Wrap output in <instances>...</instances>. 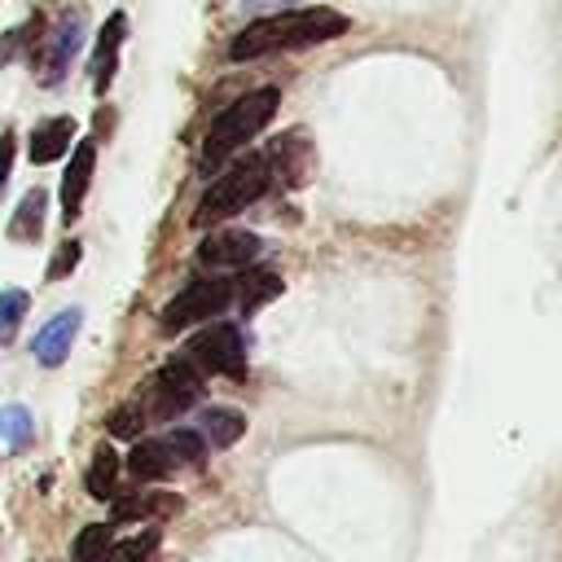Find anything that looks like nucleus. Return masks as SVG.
Here are the masks:
<instances>
[{
    "instance_id": "obj_27",
    "label": "nucleus",
    "mask_w": 562,
    "mask_h": 562,
    "mask_svg": "<svg viewBox=\"0 0 562 562\" xmlns=\"http://www.w3.org/2000/svg\"><path fill=\"white\" fill-rule=\"evenodd\" d=\"M281 4H290V0H246V9H281Z\"/></svg>"
},
{
    "instance_id": "obj_11",
    "label": "nucleus",
    "mask_w": 562,
    "mask_h": 562,
    "mask_svg": "<svg viewBox=\"0 0 562 562\" xmlns=\"http://www.w3.org/2000/svg\"><path fill=\"white\" fill-rule=\"evenodd\" d=\"M79 325H83V312H79V307L57 312V316L35 334V360H40V364H61L66 351H70V342H75V334H79Z\"/></svg>"
},
{
    "instance_id": "obj_2",
    "label": "nucleus",
    "mask_w": 562,
    "mask_h": 562,
    "mask_svg": "<svg viewBox=\"0 0 562 562\" xmlns=\"http://www.w3.org/2000/svg\"><path fill=\"white\" fill-rule=\"evenodd\" d=\"M277 105H281V88H255V92H246V97H237L215 123H211V132H206V140H202V167L211 171V167H220L224 158H233L246 140H255L268 123H272V114H277Z\"/></svg>"
},
{
    "instance_id": "obj_14",
    "label": "nucleus",
    "mask_w": 562,
    "mask_h": 562,
    "mask_svg": "<svg viewBox=\"0 0 562 562\" xmlns=\"http://www.w3.org/2000/svg\"><path fill=\"white\" fill-rule=\"evenodd\" d=\"M127 470H132V479H136V483H158V479L176 474V470H180V461L171 457L167 439H136V443H132V452H127Z\"/></svg>"
},
{
    "instance_id": "obj_1",
    "label": "nucleus",
    "mask_w": 562,
    "mask_h": 562,
    "mask_svg": "<svg viewBox=\"0 0 562 562\" xmlns=\"http://www.w3.org/2000/svg\"><path fill=\"white\" fill-rule=\"evenodd\" d=\"M347 26H351V18H342L338 9H325V4H312V9H272V13L246 22L233 35L228 57L233 61H255V57H268V53L312 48V44H325V40L347 35Z\"/></svg>"
},
{
    "instance_id": "obj_16",
    "label": "nucleus",
    "mask_w": 562,
    "mask_h": 562,
    "mask_svg": "<svg viewBox=\"0 0 562 562\" xmlns=\"http://www.w3.org/2000/svg\"><path fill=\"white\" fill-rule=\"evenodd\" d=\"M119 470H123V457H119L110 443H101V448L92 452L88 474H83L88 496H92V501H114V496H119Z\"/></svg>"
},
{
    "instance_id": "obj_5",
    "label": "nucleus",
    "mask_w": 562,
    "mask_h": 562,
    "mask_svg": "<svg viewBox=\"0 0 562 562\" xmlns=\"http://www.w3.org/2000/svg\"><path fill=\"white\" fill-rule=\"evenodd\" d=\"M233 294H237V285L228 277H198L158 312V329L162 334H180V329H189L198 321H211L233 303Z\"/></svg>"
},
{
    "instance_id": "obj_24",
    "label": "nucleus",
    "mask_w": 562,
    "mask_h": 562,
    "mask_svg": "<svg viewBox=\"0 0 562 562\" xmlns=\"http://www.w3.org/2000/svg\"><path fill=\"white\" fill-rule=\"evenodd\" d=\"M31 430H35V422H31V408H22V404H9V408L0 413V435L9 439V448H26V443H31Z\"/></svg>"
},
{
    "instance_id": "obj_13",
    "label": "nucleus",
    "mask_w": 562,
    "mask_h": 562,
    "mask_svg": "<svg viewBox=\"0 0 562 562\" xmlns=\"http://www.w3.org/2000/svg\"><path fill=\"white\" fill-rule=\"evenodd\" d=\"M70 140H75V119L70 114H57V119L35 123V132L26 140V154H31L35 167H44V162H57L70 149Z\"/></svg>"
},
{
    "instance_id": "obj_8",
    "label": "nucleus",
    "mask_w": 562,
    "mask_h": 562,
    "mask_svg": "<svg viewBox=\"0 0 562 562\" xmlns=\"http://www.w3.org/2000/svg\"><path fill=\"white\" fill-rule=\"evenodd\" d=\"M259 250H263V241L246 228H211L198 246V263H206L215 272H228V268H246Z\"/></svg>"
},
{
    "instance_id": "obj_15",
    "label": "nucleus",
    "mask_w": 562,
    "mask_h": 562,
    "mask_svg": "<svg viewBox=\"0 0 562 562\" xmlns=\"http://www.w3.org/2000/svg\"><path fill=\"white\" fill-rule=\"evenodd\" d=\"M193 430L202 435L206 448H233V443L246 435V413L224 408V404H211V408L198 413V426H193Z\"/></svg>"
},
{
    "instance_id": "obj_6",
    "label": "nucleus",
    "mask_w": 562,
    "mask_h": 562,
    "mask_svg": "<svg viewBox=\"0 0 562 562\" xmlns=\"http://www.w3.org/2000/svg\"><path fill=\"white\" fill-rule=\"evenodd\" d=\"M198 395H202V373H198L184 356H176V360H167V364L154 373V382L145 386V395H136V404L145 408V422H171V417L184 413Z\"/></svg>"
},
{
    "instance_id": "obj_17",
    "label": "nucleus",
    "mask_w": 562,
    "mask_h": 562,
    "mask_svg": "<svg viewBox=\"0 0 562 562\" xmlns=\"http://www.w3.org/2000/svg\"><path fill=\"white\" fill-rule=\"evenodd\" d=\"M44 211H48V193H44L40 184L26 189L22 202H18V211H13V220H9V241H40V233H44Z\"/></svg>"
},
{
    "instance_id": "obj_20",
    "label": "nucleus",
    "mask_w": 562,
    "mask_h": 562,
    "mask_svg": "<svg viewBox=\"0 0 562 562\" xmlns=\"http://www.w3.org/2000/svg\"><path fill=\"white\" fill-rule=\"evenodd\" d=\"M176 509H180V496H167V492H132V496L114 501V522L154 518V514H176Z\"/></svg>"
},
{
    "instance_id": "obj_9",
    "label": "nucleus",
    "mask_w": 562,
    "mask_h": 562,
    "mask_svg": "<svg viewBox=\"0 0 562 562\" xmlns=\"http://www.w3.org/2000/svg\"><path fill=\"white\" fill-rule=\"evenodd\" d=\"M92 171H97V145L92 140H79L75 154H70V167L61 176V220H79L83 211V198H88V184H92Z\"/></svg>"
},
{
    "instance_id": "obj_4",
    "label": "nucleus",
    "mask_w": 562,
    "mask_h": 562,
    "mask_svg": "<svg viewBox=\"0 0 562 562\" xmlns=\"http://www.w3.org/2000/svg\"><path fill=\"white\" fill-rule=\"evenodd\" d=\"M180 356H184L202 378H233V382H246V338H241V329L228 325V321H215V325H206L202 334H193Z\"/></svg>"
},
{
    "instance_id": "obj_26",
    "label": "nucleus",
    "mask_w": 562,
    "mask_h": 562,
    "mask_svg": "<svg viewBox=\"0 0 562 562\" xmlns=\"http://www.w3.org/2000/svg\"><path fill=\"white\" fill-rule=\"evenodd\" d=\"M13 154H18V136H13V132H0V189H4L9 176H13Z\"/></svg>"
},
{
    "instance_id": "obj_19",
    "label": "nucleus",
    "mask_w": 562,
    "mask_h": 562,
    "mask_svg": "<svg viewBox=\"0 0 562 562\" xmlns=\"http://www.w3.org/2000/svg\"><path fill=\"white\" fill-rule=\"evenodd\" d=\"M75 562H114L119 544H114V522H88L75 536Z\"/></svg>"
},
{
    "instance_id": "obj_25",
    "label": "nucleus",
    "mask_w": 562,
    "mask_h": 562,
    "mask_svg": "<svg viewBox=\"0 0 562 562\" xmlns=\"http://www.w3.org/2000/svg\"><path fill=\"white\" fill-rule=\"evenodd\" d=\"M79 255H83V246L70 237V241H61L57 246V255H53V263H48V281H61L66 272H75L79 268Z\"/></svg>"
},
{
    "instance_id": "obj_18",
    "label": "nucleus",
    "mask_w": 562,
    "mask_h": 562,
    "mask_svg": "<svg viewBox=\"0 0 562 562\" xmlns=\"http://www.w3.org/2000/svg\"><path fill=\"white\" fill-rule=\"evenodd\" d=\"M281 277L272 272V268H246L241 277H237V303H241V312L250 316V312H259V307H268L277 294H281Z\"/></svg>"
},
{
    "instance_id": "obj_21",
    "label": "nucleus",
    "mask_w": 562,
    "mask_h": 562,
    "mask_svg": "<svg viewBox=\"0 0 562 562\" xmlns=\"http://www.w3.org/2000/svg\"><path fill=\"white\" fill-rule=\"evenodd\" d=\"M26 307H31V294L26 290H4L0 294V342H13L18 338Z\"/></svg>"
},
{
    "instance_id": "obj_12",
    "label": "nucleus",
    "mask_w": 562,
    "mask_h": 562,
    "mask_svg": "<svg viewBox=\"0 0 562 562\" xmlns=\"http://www.w3.org/2000/svg\"><path fill=\"white\" fill-rule=\"evenodd\" d=\"M123 35H127V18L123 13H110L101 35H97V48H92V88L105 92L114 70H119V48H123Z\"/></svg>"
},
{
    "instance_id": "obj_23",
    "label": "nucleus",
    "mask_w": 562,
    "mask_h": 562,
    "mask_svg": "<svg viewBox=\"0 0 562 562\" xmlns=\"http://www.w3.org/2000/svg\"><path fill=\"white\" fill-rule=\"evenodd\" d=\"M167 439V448H171V457L180 461V465H198L202 457H206V443H202V435L193 430V426H180V430H171V435H162Z\"/></svg>"
},
{
    "instance_id": "obj_10",
    "label": "nucleus",
    "mask_w": 562,
    "mask_h": 562,
    "mask_svg": "<svg viewBox=\"0 0 562 562\" xmlns=\"http://www.w3.org/2000/svg\"><path fill=\"white\" fill-rule=\"evenodd\" d=\"M263 158H268V167H272V180H281V184H303L307 171H312V149H307L303 136H281V140H272V145L263 149Z\"/></svg>"
},
{
    "instance_id": "obj_7",
    "label": "nucleus",
    "mask_w": 562,
    "mask_h": 562,
    "mask_svg": "<svg viewBox=\"0 0 562 562\" xmlns=\"http://www.w3.org/2000/svg\"><path fill=\"white\" fill-rule=\"evenodd\" d=\"M79 48H83V13L70 9V13L57 18V26L44 35V44H35L31 66L40 70V79H44L48 88H57V83L66 79V70H70V61H75Z\"/></svg>"
},
{
    "instance_id": "obj_3",
    "label": "nucleus",
    "mask_w": 562,
    "mask_h": 562,
    "mask_svg": "<svg viewBox=\"0 0 562 562\" xmlns=\"http://www.w3.org/2000/svg\"><path fill=\"white\" fill-rule=\"evenodd\" d=\"M268 184H272V167H268L263 154L237 158V162H233L224 176H215V184L202 193V202H198V211H193V224H198V228H211V224H220V220L246 211L250 202H259V198L268 193Z\"/></svg>"
},
{
    "instance_id": "obj_22",
    "label": "nucleus",
    "mask_w": 562,
    "mask_h": 562,
    "mask_svg": "<svg viewBox=\"0 0 562 562\" xmlns=\"http://www.w3.org/2000/svg\"><path fill=\"white\" fill-rule=\"evenodd\" d=\"M105 426H110V435H119V439H140V430H145L149 422H145V408H140L136 400H127V404L110 408Z\"/></svg>"
}]
</instances>
